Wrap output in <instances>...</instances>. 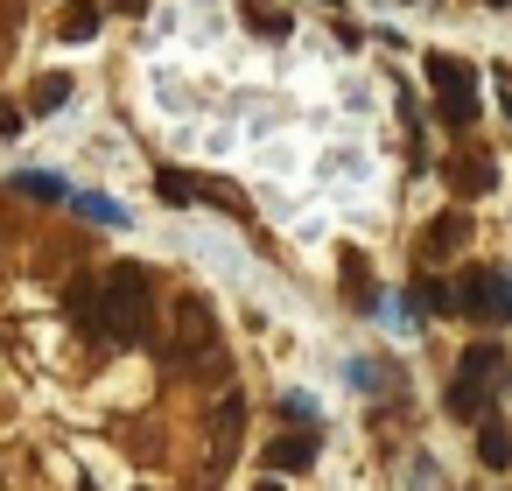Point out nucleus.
Segmentation results:
<instances>
[{
  "mask_svg": "<svg viewBox=\"0 0 512 491\" xmlns=\"http://www.w3.org/2000/svg\"><path fill=\"white\" fill-rule=\"evenodd\" d=\"M281 414H288V421H316V400H309V393H288Z\"/></svg>",
  "mask_w": 512,
  "mask_h": 491,
  "instance_id": "nucleus-20",
  "label": "nucleus"
},
{
  "mask_svg": "<svg viewBox=\"0 0 512 491\" xmlns=\"http://www.w3.org/2000/svg\"><path fill=\"white\" fill-rule=\"evenodd\" d=\"M477 463H484V470H512V428L491 421V414L477 421Z\"/></svg>",
  "mask_w": 512,
  "mask_h": 491,
  "instance_id": "nucleus-9",
  "label": "nucleus"
},
{
  "mask_svg": "<svg viewBox=\"0 0 512 491\" xmlns=\"http://www.w3.org/2000/svg\"><path fill=\"white\" fill-rule=\"evenodd\" d=\"M36 113H57V106H71V78H36V99H29Z\"/></svg>",
  "mask_w": 512,
  "mask_h": 491,
  "instance_id": "nucleus-16",
  "label": "nucleus"
},
{
  "mask_svg": "<svg viewBox=\"0 0 512 491\" xmlns=\"http://www.w3.org/2000/svg\"><path fill=\"white\" fill-rule=\"evenodd\" d=\"M428 85H435V113H442L449 127H470V120H477V71H470L463 57L435 50V57H428Z\"/></svg>",
  "mask_w": 512,
  "mask_h": 491,
  "instance_id": "nucleus-2",
  "label": "nucleus"
},
{
  "mask_svg": "<svg viewBox=\"0 0 512 491\" xmlns=\"http://www.w3.org/2000/svg\"><path fill=\"white\" fill-rule=\"evenodd\" d=\"M15 190H22V197H71V183H57V176H43V169H22Z\"/></svg>",
  "mask_w": 512,
  "mask_h": 491,
  "instance_id": "nucleus-17",
  "label": "nucleus"
},
{
  "mask_svg": "<svg viewBox=\"0 0 512 491\" xmlns=\"http://www.w3.org/2000/svg\"><path fill=\"white\" fill-rule=\"evenodd\" d=\"M155 197H162V204H197V197H204V183H197V176H183V169H155Z\"/></svg>",
  "mask_w": 512,
  "mask_h": 491,
  "instance_id": "nucleus-12",
  "label": "nucleus"
},
{
  "mask_svg": "<svg viewBox=\"0 0 512 491\" xmlns=\"http://www.w3.org/2000/svg\"><path fill=\"white\" fill-rule=\"evenodd\" d=\"M323 8H337V0H323Z\"/></svg>",
  "mask_w": 512,
  "mask_h": 491,
  "instance_id": "nucleus-23",
  "label": "nucleus"
},
{
  "mask_svg": "<svg viewBox=\"0 0 512 491\" xmlns=\"http://www.w3.org/2000/svg\"><path fill=\"white\" fill-rule=\"evenodd\" d=\"M344 295H351L358 309H372V302H379V288H372V274H365V260H351V267H344Z\"/></svg>",
  "mask_w": 512,
  "mask_h": 491,
  "instance_id": "nucleus-18",
  "label": "nucleus"
},
{
  "mask_svg": "<svg viewBox=\"0 0 512 491\" xmlns=\"http://www.w3.org/2000/svg\"><path fill=\"white\" fill-rule=\"evenodd\" d=\"M239 15H246V22H253L260 36H288V29H295V22H288V15L274 8V0H239Z\"/></svg>",
  "mask_w": 512,
  "mask_h": 491,
  "instance_id": "nucleus-13",
  "label": "nucleus"
},
{
  "mask_svg": "<svg viewBox=\"0 0 512 491\" xmlns=\"http://www.w3.org/2000/svg\"><path fill=\"white\" fill-rule=\"evenodd\" d=\"M316 449H323V442H316L309 428H302V435H281V442H267V470H274V477H281V470H309Z\"/></svg>",
  "mask_w": 512,
  "mask_h": 491,
  "instance_id": "nucleus-8",
  "label": "nucleus"
},
{
  "mask_svg": "<svg viewBox=\"0 0 512 491\" xmlns=\"http://www.w3.org/2000/svg\"><path fill=\"white\" fill-rule=\"evenodd\" d=\"M463 239H470V211H442V218H435V225L421 232V260L435 267V260H449V253H456Z\"/></svg>",
  "mask_w": 512,
  "mask_h": 491,
  "instance_id": "nucleus-5",
  "label": "nucleus"
},
{
  "mask_svg": "<svg viewBox=\"0 0 512 491\" xmlns=\"http://www.w3.org/2000/svg\"><path fill=\"white\" fill-rule=\"evenodd\" d=\"M64 316H71L85 337H106V302H99V281H78V288L64 295Z\"/></svg>",
  "mask_w": 512,
  "mask_h": 491,
  "instance_id": "nucleus-6",
  "label": "nucleus"
},
{
  "mask_svg": "<svg viewBox=\"0 0 512 491\" xmlns=\"http://www.w3.org/2000/svg\"><path fill=\"white\" fill-rule=\"evenodd\" d=\"M113 15H148V0H106Z\"/></svg>",
  "mask_w": 512,
  "mask_h": 491,
  "instance_id": "nucleus-21",
  "label": "nucleus"
},
{
  "mask_svg": "<svg viewBox=\"0 0 512 491\" xmlns=\"http://www.w3.org/2000/svg\"><path fill=\"white\" fill-rule=\"evenodd\" d=\"M99 302H106V330L113 337H127V344L148 337V274L141 267H113L99 281Z\"/></svg>",
  "mask_w": 512,
  "mask_h": 491,
  "instance_id": "nucleus-1",
  "label": "nucleus"
},
{
  "mask_svg": "<svg viewBox=\"0 0 512 491\" xmlns=\"http://www.w3.org/2000/svg\"><path fill=\"white\" fill-rule=\"evenodd\" d=\"M71 211H85V218H99V225H127V204L92 197V190H71Z\"/></svg>",
  "mask_w": 512,
  "mask_h": 491,
  "instance_id": "nucleus-14",
  "label": "nucleus"
},
{
  "mask_svg": "<svg viewBox=\"0 0 512 491\" xmlns=\"http://www.w3.org/2000/svg\"><path fill=\"white\" fill-rule=\"evenodd\" d=\"M449 414H456V421H484V414H491V379L456 372V379H449Z\"/></svg>",
  "mask_w": 512,
  "mask_h": 491,
  "instance_id": "nucleus-7",
  "label": "nucleus"
},
{
  "mask_svg": "<svg viewBox=\"0 0 512 491\" xmlns=\"http://www.w3.org/2000/svg\"><path fill=\"white\" fill-rule=\"evenodd\" d=\"M456 372H470V379H491V372H505V351H498V344H470Z\"/></svg>",
  "mask_w": 512,
  "mask_h": 491,
  "instance_id": "nucleus-15",
  "label": "nucleus"
},
{
  "mask_svg": "<svg viewBox=\"0 0 512 491\" xmlns=\"http://www.w3.org/2000/svg\"><path fill=\"white\" fill-rule=\"evenodd\" d=\"M99 22H106L99 0H71V8L57 15V36H64V43H92V36H99Z\"/></svg>",
  "mask_w": 512,
  "mask_h": 491,
  "instance_id": "nucleus-10",
  "label": "nucleus"
},
{
  "mask_svg": "<svg viewBox=\"0 0 512 491\" xmlns=\"http://www.w3.org/2000/svg\"><path fill=\"white\" fill-rule=\"evenodd\" d=\"M456 309H470V316H512V274H498V267H477V274H463V288H456Z\"/></svg>",
  "mask_w": 512,
  "mask_h": 491,
  "instance_id": "nucleus-3",
  "label": "nucleus"
},
{
  "mask_svg": "<svg viewBox=\"0 0 512 491\" xmlns=\"http://www.w3.org/2000/svg\"><path fill=\"white\" fill-rule=\"evenodd\" d=\"M484 8H512V0H484Z\"/></svg>",
  "mask_w": 512,
  "mask_h": 491,
  "instance_id": "nucleus-22",
  "label": "nucleus"
},
{
  "mask_svg": "<svg viewBox=\"0 0 512 491\" xmlns=\"http://www.w3.org/2000/svg\"><path fill=\"white\" fill-rule=\"evenodd\" d=\"M176 351H183V358H211V351H218V323H211V309H204L197 295L176 302Z\"/></svg>",
  "mask_w": 512,
  "mask_h": 491,
  "instance_id": "nucleus-4",
  "label": "nucleus"
},
{
  "mask_svg": "<svg viewBox=\"0 0 512 491\" xmlns=\"http://www.w3.org/2000/svg\"><path fill=\"white\" fill-rule=\"evenodd\" d=\"M449 183H456L463 197H484V190L498 183V162H491V155H470V162H449Z\"/></svg>",
  "mask_w": 512,
  "mask_h": 491,
  "instance_id": "nucleus-11",
  "label": "nucleus"
},
{
  "mask_svg": "<svg viewBox=\"0 0 512 491\" xmlns=\"http://www.w3.org/2000/svg\"><path fill=\"white\" fill-rule=\"evenodd\" d=\"M379 379H386V372H379L372 358H358V365H351V386H365V393H379Z\"/></svg>",
  "mask_w": 512,
  "mask_h": 491,
  "instance_id": "nucleus-19",
  "label": "nucleus"
}]
</instances>
